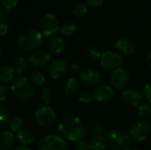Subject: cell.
<instances>
[{"instance_id": "cell-1", "label": "cell", "mask_w": 151, "mask_h": 150, "mask_svg": "<svg viewBox=\"0 0 151 150\" xmlns=\"http://www.w3.org/2000/svg\"><path fill=\"white\" fill-rule=\"evenodd\" d=\"M58 131L64 139L79 141L85 133V126L81 119L74 115H66L58 124Z\"/></svg>"}, {"instance_id": "cell-2", "label": "cell", "mask_w": 151, "mask_h": 150, "mask_svg": "<svg viewBox=\"0 0 151 150\" xmlns=\"http://www.w3.org/2000/svg\"><path fill=\"white\" fill-rule=\"evenodd\" d=\"M43 42L42 34L36 29L29 28L22 31L17 40L18 46L23 51H35L39 50Z\"/></svg>"}, {"instance_id": "cell-3", "label": "cell", "mask_w": 151, "mask_h": 150, "mask_svg": "<svg viewBox=\"0 0 151 150\" xmlns=\"http://www.w3.org/2000/svg\"><path fill=\"white\" fill-rule=\"evenodd\" d=\"M11 91L16 98L22 101L31 100L35 95L34 85L24 76H19L13 80Z\"/></svg>"}, {"instance_id": "cell-4", "label": "cell", "mask_w": 151, "mask_h": 150, "mask_svg": "<svg viewBox=\"0 0 151 150\" xmlns=\"http://www.w3.org/2000/svg\"><path fill=\"white\" fill-rule=\"evenodd\" d=\"M38 150H69L65 140L57 134H47L38 142Z\"/></svg>"}, {"instance_id": "cell-5", "label": "cell", "mask_w": 151, "mask_h": 150, "mask_svg": "<svg viewBox=\"0 0 151 150\" xmlns=\"http://www.w3.org/2000/svg\"><path fill=\"white\" fill-rule=\"evenodd\" d=\"M107 144L113 149H124L129 146H131L132 139L129 134L125 133L111 130L106 137Z\"/></svg>"}, {"instance_id": "cell-6", "label": "cell", "mask_w": 151, "mask_h": 150, "mask_svg": "<svg viewBox=\"0 0 151 150\" xmlns=\"http://www.w3.org/2000/svg\"><path fill=\"white\" fill-rule=\"evenodd\" d=\"M39 28L42 35L52 36L60 30L59 21L55 15L47 13L41 18L39 22Z\"/></svg>"}, {"instance_id": "cell-7", "label": "cell", "mask_w": 151, "mask_h": 150, "mask_svg": "<svg viewBox=\"0 0 151 150\" xmlns=\"http://www.w3.org/2000/svg\"><path fill=\"white\" fill-rule=\"evenodd\" d=\"M35 117L37 123L42 127H51L55 125L57 120L54 110L48 105H42L37 108Z\"/></svg>"}, {"instance_id": "cell-8", "label": "cell", "mask_w": 151, "mask_h": 150, "mask_svg": "<svg viewBox=\"0 0 151 150\" xmlns=\"http://www.w3.org/2000/svg\"><path fill=\"white\" fill-rule=\"evenodd\" d=\"M150 125L145 120H140L135 122L130 128L129 135L132 140L135 141H143L150 134Z\"/></svg>"}, {"instance_id": "cell-9", "label": "cell", "mask_w": 151, "mask_h": 150, "mask_svg": "<svg viewBox=\"0 0 151 150\" xmlns=\"http://www.w3.org/2000/svg\"><path fill=\"white\" fill-rule=\"evenodd\" d=\"M99 60H100V65L104 69L112 70V71L117 68H119L124 62L123 57L114 51L104 52Z\"/></svg>"}, {"instance_id": "cell-10", "label": "cell", "mask_w": 151, "mask_h": 150, "mask_svg": "<svg viewBox=\"0 0 151 150\" xmlns=\"http://www.w3.org/2000/svg\"><path fill=\"white\" fill-rule=\"evenodd\" d=\"M110 81L113 88L119 90H123L127 88L130 83V75L125 69L119 67L111 72Z\"/></svg>"}, {"instance_id": "cell-11", "label": "cell", "mask_w": 151, "mask_h": 150, "mask_svg": "<svg viewBox=\"0 0 151 150\" xmlns=\"http://www.w3.org/2000/svg\"><path fill=\"white\" fill-rule=\"evenodd\" d=\"M102 80L99 72L94 69H87L80 73L81 83L87 88H96Z\"/></svg>"}, {"instance_id": "cell-12", "label": "cell", "mask_w": 151, "mask_h": 150, "mask_svg": "<svg viewBox=\"0 0 151 150\" xmlns=\"http://www.w3.org/2000/svg\"><path fill=\"white\" fill-rule=\"evenodd\" d=\"M50 60V55L45 50H37L34 51L29 57V64L35 69L45 67Z\"/></svg>"}, {"instance_id": "cell-13", "label": "cell", "mask_w": 151, "mask_h": 150, "mask_svg": "<svg viewBox=\"0 0 151 150\" xmlns=\"http://www.w3.org/2000/svg\"><path fill=\"white\" fill-rule=\"evenodd\" d=\"M68 70V65L64 59H56L49 66V75L52 80H59L63 78Z\"/></svg>"}, {"instance_id": "cell-14", "label": "cell", "mask_w": 151, "mask_h": 150, "mask_svg": "<svg viewBox=\"0 0 151 150\" xmlns=\"http://www.w3.org/2000/svg\"><path fill=\"white\" fill-rule=\"evenodd\" d=\"M93 99L98 103H105L110 102L114 95V91L109 85H99L93 92Z\"/></svg>"}, {"instance_id": "cell-15", "label": "cell", "mask_w": 151, "mask_h": 150, "mask_svg": "<svg viewBox=\"0 0 151 150\" xmlns=\"http://www.w3.org/2000/svg\"><path fill=\"white\" fill-rule=\"evenodd\" d=\"M143 98L142 93L135 88H129L123 92V102L130 107H138Z\"/></svg>"}, {"instance_id": "cell-16", "label": "cell", "mask_w": 151, "mask_h": 150, "mask_svg": "<svg viewBox=\"0 0 151 150\" xmlns=\"http://www.w3.org/2000/svg\"><path fill=\"white\" fill-rule=\"evenodd\" d=\"M117 53L123 56H131L135 52V44L128 38H119L115 44Z\"/></svg>"}, {"instance_id": "cell-17", "label": "cell", "mask_w": 151, "mask_h": 150, "mask_svg": "<svg viewBox=\"0 0 151 150\" xmlns=\"http://www.w3.org/2000/svg\"><path fill=\"white\" fill-rule=\"evenodd\" d=\"M14 135L11 131H0V150H10L14 145Z\"/></svg>"}, {"instance_id": "cell-18", "label": "cell", "mask_w": 151, "mask_h": 150, "mask_svg": "<svg viewBox=\"0 0 151 150\" xmlns=\"http://www.w3.org/2000/svg\"><path fill=\"white\" fill-rule=\"evenodd\" d=\"M47 47L50 52L53 54H59L64 51L65 44L64 40L59 36H52L49 39Z\"/></svg>"}, {"instance_id": "cell-19", "label": "cell", "mask_w": 151, "mask_h": 150, "mask_svg": "<svg viewBox=\"0 0 151 150\" xmlns=\"http://www.w3.org/2000/svg\"><path fill=\"white\" fill-rule=\"evenodd\" d=\"M107 145L106 138L102 134L93 135L88 144V150H106Z\"/></svg>"}, {"instance_id": "cell-20", "label": "cell", "mask_w": 151, "mask_h": 150, "mask_svg": "<svg viewBox=\"0 0 151 150\" xmlns=\"http://www.w3.org/2000/svg\"><path fill=\"white\" fill-rule=\"evenodd\" d=\"M80 84L75 78H69L64 87V94L66 97H72L75 95L79 91Z\"/></svg>"}, {"instance_id": "cell-21", "label": "cell", "mask_w": 151, "mask_h": 150, "mask_svg": "<svg viewBox=\"0 0 151 150\" xmlns=\"http://www.w3.org/2000/svg\"><path fill=\"white\" fill-rule=\"evenodd\" d=\"M17 140L20 144L26 146V145L32 144L35 141V134L30 130L22 129L17 133Z\"/></svg>"}, {"instance_id": "cell-22", "label": "cell", "mask_w": 151, "mask_h": 150, "mask_svg": "<svg viewBox=\"0 0 151 150\" xmlns=\"http://www.w3.org/2000/svg\"><path fill=\"white\" fill-rule=\"evenodd\" d=\"M15 72L12 67L4 65L0 66V81L1 82H10L14 79Z\"/></svg>"}, {"instance_id": "cell-23", "label": "cell", "mask_w": 151, "mask_h": 150, "mask_svg": "<svg viewBox=\"0 0 151 150\" xmlns=\"http://www.w3.org/2000/svg\"><path fill=\"white\" fill-rule=\"evenodd\" d=\"M13 70L18 74H22L27 69V60L23 57H18L13 62Z\"/></svg>"}, {"instance_id": "cell-24", "label": "cell", "mask_w": 151, "mask_h": 150, "mask_svg": "<svg viewBox=\"0 0 151 150\" xmlns=\"http://www.w3.org/2000/svg\"><path fill=\"white\" fill-rule=\"evenodd\" d=\"M23 126H24V120L22 118L18 117V116L13 117L9 122V128L12 133H18L19 131L23 129Z\"/></svg>"}, {"instance_id": "cell-25", "label": "cell", "mask_w": 151, "mask_h": 150, "mask_svg": "<svg viewBox=\"0 0 151 150\" xmlns=\"http://www.w3.org/2000/svg\"><path fill=\"white\" fill-rule=\"evenodd\" d=\"M30 82L35 86H42L45 83V77L40 71H34L29 75Z\"/></svg>"}, {"instance_id": "cell-26", "label": "cell", "mask_w": 151, "mask_h": 150, "mask_svg": "<svg viewBox=\"0 0 151 150\" xmlns=\"http://www.w3.org/2000/svg\"><path fill=\"white\" fill-rule=\"evenodd\" d=\"M138 114L143 120L150 119L151 118V103H145L138 106Z\"/></svg>"}, {"instance_id": "cell-27", "label": "cell", "mask_w": 151, "mask_h": 150, "mask_svg": "<svg viewBox=\"0 0 151 150\" xmlns=\"http://www.w3.org/2000/svg\"><path fill=\"white\" fill-rule=\"evenodd\" d=\"M77 30V26L73 22H65L60 27V33L65 36H71L73 35Z\"/></svg>"}, {"instance_id": "cell-28", "label": "cell", "mask_w": 151, "mask_h": 150, "mask_svg": "<svg viewBox=\"0 0 151 150\" xmlns=\"http://www.w3.org/2000/svg\"><path fill=\"white\" fill-rule=\"evenodd\" d=\"M10 114L6 107L0 103V128L6 126L10 122Z\"/></svg>"}, {"instance_id": "cell-29", "label": "cell", "mask_w": 151, "mask_h": 150, "mask_svg": "<svg viewBox=\"0 0 151 150\" xmlns=\"http://www.w3.org/2000/svg\"><path fill=\"white\" fill-rule=\"evenodd\" d=\"M54 97V94L51 88H44L42 89L40 93V100L44 103V105L49 104Z\"/></svg>"}, {"instance_id": "cell-30", "label": "cell", "mask_w": 151, "mask_h": 150, "mask_svg": "<svg viewBox=\"0 0 151 150\" xmlns=\"http://www.w3.org/2000/svg\"><path fill=\"white\" fill-rule=\"evenodd\" d=\"M88 8H87V4H83V3H79L76 4L73 8V14L75 17H83L86 13H87Z\"/></svg>"}, {"instance_id": "cell-31", "label": "cell", "mask_w": 151, "mask_h": 150, "mask_svg": "<svg viewBox=\"0 0 151 150\" xmlns=\"http://www.w3.org/2000/svg\"><path fill=\"white\" fill-rule=\"evenodd\" d=\"M102 54L101 50L96 46H90L87 49V56L90 59H100Z\"/></svg>"}, {"instance_id": "cell-32", "label": "cell", "mask_w": 151, "mask_h": 150, "mask_svg": "<svg viewBox=\"0 0 151 150\" xmlns=\"http://www.w3.org/2000/svg\"><path fill=\"white\" fill-rule=\"evenodd\" d=\"M92 100H93V95L88 91L81 92L78 95V101L81 103L88 104V103H90Z\"/></svg>"}, {"instance_id": "cell-33", "label": "cell", "mask_w": 151, "mask_h": 150, "mask_svg": "<svg viewBox=\"0 0 151 150\" xmlns=\"http://www.w3.org/2000/svg\"><path fill=\"white\" fill-rule=\"evenodd\" d=\"M19 0H0V5L4 10H11L12 8L15 7L18 4Z\"/></svg>"}, {"instance_id": "cell-34", "label": "cell", "mask_w": 151, "mask_h": 150, "mask_svg": "<svg viewBox=\"0 0 151 150\" xmlns=\"http://www.w3.org/2000/svg\"><path fill=\"white\" fill-rule=\"evenodd\" d=\"M89 130L93 135H100V134L103 135V133L104 132V127L98 123H95L90 126Z\"/></svg>"}, {"instance_id": "cell-35", "label": "cell", "mask_w": 151, "mask_h": 150, "mask_svg": "<svg viewBox=\"0 0 151 150\" xmlns=\"http://www.w3.org/2000/svg\"><path fill=\"white\" fill-rule=\"evenodd\" d=\"M142 95L147 101V103H151V82L147 83L142 89Z\"/></svg>"}, {"instance_id": "cell-36", "label": "cell", "mask_w": 151, "mask_h": 150, "mask_svg": "<svg viewBox=\"0 0 151 150\" xmlns=\"http://www.w3.org/2000/svg\"><path fill=\"white\" fill-rule=\"evenodd\" d=\"M10 95V89L4 85H0V103L5 101Z\"/></svg>"}, {"instance_id": "cell-37", "label": "cell", "mask_w": 151, "mask_h": 150, "mask_svg": "<svg viewBox=\"0 0 151 150\" xmlns=\"http://www.w3.org/2000/svg\"><path fill=\"white\" fill-rule=\"evenodd\" d=\"M8 32V24L4 19H0V37L4 36Z\"/></svg>"}, {"instance_id": "cell-38", "label": "cell", "mask_w": 151, "mask_h": 150, "mask_svg": "<svg viewBox=\"0 0 151 150\" xmlns=\"http://www.w3.org/2000/svg\"><path fill=\"white\" fill-rule=\"evenodd\" d=\"M104 0H86V4L90 7H99L104 4Z\"/></svg>"}, {"instance_id": "cell-39", "label": "cell", "mask_w": 151, "mask_h": 150, "mask_svg": "<svg viewBox=\"0 0 151 150\" xmlns=\"http://www.w3.org/2000/svg\"><path fill=\"white\" fill-rule=\"evenodd\" d=\"M74 150H88V146L84 141H79L74 147Z\"/></svg>"}, {"instance_id": "cell-40", "label": "cell", "mask_w": 151, "mask_h": 150, "mask_svg": "<svg viewBox=\"0 0 151 150\" xmlns=\"http://www.w3.org/2000/svg\"><path fill=\"white\" fill-rule=\"evenodd\" d=\"M70 69H71V71H72L73 72H74V73H81V72H82L81 66L78 63H75V62H73V63L71 64Z\"/></svg>"}, {"instance_id": "cell-41", "label": "cell", "mask_w": 151, "mask_h": 150, "mask_svg": "<svg viewBox=\"0 0 151 150\" xmlns=\"http://www.w3.org/2000/svg\"><path fill=\"white\" fill-rule=\"evenodd\" d=\"M11 150H31L30 149H28L27 147H25V146H20V147H16V148H13Z\"/></svg>"}, {"instance_id": "cell-42", "label": "cell", "mask_w": 151, "mask_h": 150, "mask_svg": "<svg viewBox=\"0 0 151 150\" xmlns=\"http://www.w3.org/2000/svg\"><path fill=\"white\" fill-rule=\"evenodd\" d=\"M123 150H139V149H138V148H136V147H134V146H129V147H127V148L124 149Z\"/></svg>"}, {"instance_id": "cell-43", "label": "cell", "mask_w": 151, "mask_h": 150, "mask_svg": "<svg viewBox=\"0 0 151 150\" xmlns=\"http://www.w3.org/2000/svg\"><path fill=\"white\" fill-rule=\"evenodd\" d=\"M148 63H149V65L151 66V51L149 53V55H148Z\"/></svg>"}, {"instance_id": "cell-44", "label": "cell", "mask_w": 151, "mask_h": 150, "mask_svg": "<svg viewBox=\"0 0 151 150\" xmlns=\"http://www.w3.org/2000/svg\"><path fill=\"white\" fill-rule=\"evenodd\" d=\"M3 12H4V9H3L2 6L0 5V19L3 18Z\"/></svg>"}, {"instance_id": "cell-45", "label": "cell", "mask_w": 151, "mask_h": 150, "mask_svg": "<svg viewBox=\"0 0 151 150\" xmlns=\"http://www.w3.org/2000/svg\"><path fill=\"white\" fill-rule=\"evenodd\" d=\"M2 52H3V49H2V46L0 45V56L2 55Z\"/></svg>"}]
</instances>
